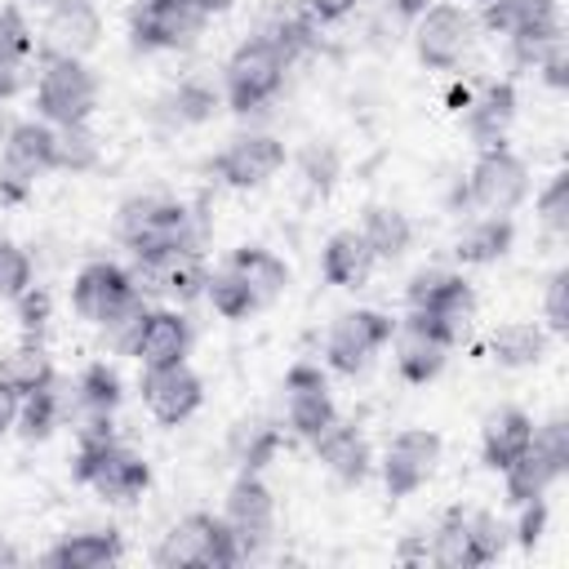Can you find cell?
Returning <instances> with one entry per match:
<instances>
[{"label": "cell", "mask_w": 569, "mask_h": 569, "mask_svg": "<svg viewBox=\"0 0 569 569\" xmlns=\"http://www.w3.org/2000/svg\"><path fill=\"white\" fill-rule=\"evenodd\" d=\"M116 236L133 249V258H156L169 249H196V213L182 200L133 196L116 213Z\"/></svg>", "instance_id": "cell-1"}, {"label": "cell", "mask_w": 569, "mask_h": 569, "mask_svg": "<svg viewBox=\"0 0 569 569\" xmlns=\"http://www.w3.org/2000/svg\"><path fill=\"white\" fill-rule=\"evenodd\" d=\"M284 53L267 40V36H249L231 49L227 67H222V102L236 111V116H249L258 111L262 102H271L284 84Z\"/></svg>", "instance_id": "cell-2"}, {"label": "cell", "mask_w": 569, "mask_h": 569, "mask_svg": "<svg viewBox=\"0 0 569 569\" xmlns=\"http://www.w3.org/2000/svg\"><path fill=\"white\" fill-rule=\"evenodd\" d=\"M98 107V76L89 71L84 58H62V53H40L36 71V111L40 120L58 124H84Z\"/></svg>", "instance_id": "cell-3"}, {"label": "cell", "mask_w": 569, "mask_h": 569, "mask_svg": "<svg viewBox=\"0 0 569 569\" xmlns=\"http://www.w3.org/2000/svg\"><path fill=\"white\" fill-rule=\"evenodd\" d=\"M240 560L244 556H240L236 533L227 529L222 516H209V511L182 516L156 547V565L164 569H227Z\"/></svg>", "instance_id": "cell-4"}, {"label": "cell", "mask_w": 569, "mask_h": 569, "mask_svg": "<svg viewBox=\"0 0 569 569\" xmlns=\"http://www.w3.org/2000/svg\"><path fill=\"white\" fill-rule=\"evenodd\" d=\"M76 480L89 485L107 502H133V498L147 493L151 467H147V458L138 449H129L120 440H102V445H80Z\"/></svg>", "instance_id": "cell-5"}, {"label": "cell", "mask_w": 569, "mask_h": 569, "mask_svg": "<svg viewBox=\"0 0 569 569\" xmlns=\"http://www.w3.org/2000/svg\"><path fill=\"white\" fill-rule=\"evenodd\" d=\"M53 169V124L18 120L0 142V204L22 200L40 173Z\"/></svg>", "instance_id": "cell-6"}, {"label": "cell", "mask_w": 569, "mask_h": 569, "mask_svg": "<svg viewBox=\"0 0 569 569\" xmlns=\"http://www.w3.org/2000/svg\"><path fill=\"white\" fill-rule=\"evenodd\" d=\"M209 13L196 0H133L129 36L138 49H191L204 36Z\"/></svg>", "instance_id": "cell-7"}, {"label": "cell", "mask_w": 569, "mask_h": 569, "mask_svg": "<svg viewBox=\"0 0 569 569\" xmlns=\"http://www.w3.org/2000/svg\"><path fill=\"white\" fill-rule=\"evenodd\" d=\"M525 196H529V164L502 142L485 147L467 173V200L480 213H511L520 209Z\"/></svg>", "instance_id": "cell-8"}, {"label": "cell", "mask_w": 569, "mask_h": 569, "mask_svg": "<svg viewBox=\"0 0 569 569\" xmlns=\"http://www.w3.org/2000/svg\"><path fill=\"white\" fill-rule=\"evenodd\" d=\"M396 333V320L378 307H356V311H342L333 325H329V338H325V360L333 373H360Z\"/></svg>", "instance_id": "cell-9"}, {"label": "cell", "mask_w": 569, "mask_h": 569, "mask_svg": "<svg viewBox=\"0 0 569 569\" xmlns=\"http://www.w3.org/2000/svg\"><path fill=\"white\" fill-rule=\"evenodd\" d=\"M440 453H445V440H440L436 431H427V427H405V431H396V436L387 440V449H382V485H387V493H391V498L418 493V489L436 476Z\"/></svg>", "instance_id": "cell-10"}, {"label": "cell", "mask_w": 569, "mask_h": 569, "mask_svg": "<svg viewBox=\"0 0 569 569\" xmlns=\"http://www.w3.org/2000/svg\"><path fill=\"white\" fill-rule=\"evenodd\" d=\"M222 520H227V529L236 533L240 556H244V560L258 556V551L271 542V533H276V493H271V485H267L258 471H244V476L227 489Z\"/></svg>", "instance_id": "cell-11"}, {"label": "cell", "mask_w": 569, "mask_h": 569, "mask_svg": "<svg viewBox=\"0 0 569 569\" xmlns=\"http://www.w3.org/2000/svg\"><path fill=\"white\" fill-rule=\"evenodd\" d=\"M418 62L431 71H453L471 49V13L458 4H427L413 18Z\"/></svg>", "instance_id": "cell-12"}, {"label": "cell", "mask_w": 569, "mask_h": 569, "mask_svg": "<svg viewBox=\"0 0 569 569\" xmlns=\"http://www.w3.org/2000/svg\"><path fill=\"white\" fill-rule=\"evenodd\" d=\"M284 160H289V151H284L280 138H271V133H240V138H231L213 156V173L227 187H236V191H253V187H267L284 169Z\"/></svg>", "instance_id": "cell-13"}, {"label": "cell", "mask_w": 569, "mask_h": 569, "mask_svg": "<svg viewBox=\"0 0 569 569\" xmlns=\"http://www.w3.org/2000/svg\"><path fill=\"white\" fill-rule=\"evenodd\" d=\"M138 293L142 298H178V302H191L204 293L209 284V267L200 258V249H169V253H156V258H138V267L129 271Z\"/></svg>", "instance_id": "cell-14"}, {"label": "cell", "mask_w": 569, "mask_h": 569, "mask_svg": "<svg viewBox=\"0 0 569 569\" xmlns=\"http://www.w3.org/2000/svg\"><path fill=\"white\" fill-rule=\"evenodd\" d=\"M200 400H204V382L187 360L160 365V369H142V405L160 427L187 422L200 409Z\"/></svg>", "instance_id": "cell-15"}, {"label": "cell", "mask_w": 569, "mask_h": 569, "mask_svg": "<svg viewBox=\"0 0 569 569\" xmlns=\"http://www.w3.org/2000/svg\"><path fill=\"white\" fill-rule=\"evenodd\" d=\"M129 298H138V284H133V276L124 271V267H116V262H84L80 271H76V280H71V307H76V316L80 320H89V325H107Z\"/></svg>", "instance_id": "cell-16"}, {"label": "cell", "mask_w": 569, "mask_h": 569, "mask_svg": "<svg viewBox=\"0 0 569 569\" xmlns=\"http://www.w3.org/2000/svg\"><path fill=\"white\" fill-rule=\"evenodd\" d=\"M333 418H338V409H333V396H329V382H325L320 365L298 360L284 373V422H289V431L302 436V440H311Z\"/></svg>", "instance_id": "cell-17"}, {"label": "cell", "mask_w": 569, "mask_h": 569, "mask_svg": "<svg viewBox=\"0 0 569 569\" xmlns=\"http://www.w3.org/2000/svg\"><path fill=\"white\" fill-rule=\"evenodd\" d=\"M187 351H191V320L173 307H147V316L129 338V356L142 369H160L187 360Z\"/></svg>", "instance_id": "cell-18"}, {"label": "cell", "mask_w": 569, "mask_h": 569, "mask_svg": "<svg viewBox=\"0 0 569 569\" xmlns=\"http://www.w3.org/2000/svg\"><path fill=\"white\" fill-rule=\"evenodd\" d=\"M391 342H396V369L413 387H427L431 378H440V369H445V360L453 351L418 311H409L405 320H396Z\"/></svg>", "instance_id": "cell-19"}, {"label": "cell", "mask_w": 569, "mask_h": 569, "mask_svg": "<svg viewBox=\"0 0 569 569\" xmlns=\"http://www.w3.org/2000/svg\"><path fill=\"white\" fill-rule=\"evenodd\" d=\"M102 40V13L93 0H58L44 9V44L40 53H62V58H84Z\"/></svg>", "instance_id": "cell-20"}, {"label": "cell", "mask_w": 569, "mask_h": 569, "mask_svg": "<svg viewBox=\"0 0 569 569\" xmlns=\"http://www.w3.org/2000/svg\"><path fill=\"white\" fill-rule=\"evenodd\" d=\"M409 311H418L449 347H458V342H467V333H471V325H476V311H480V298H476V289L453 271L422 307H409Z\"/></svg>", "instance_id": "cell-21"}, {"label": "cell", "mask_w": 569, "mask_h": 569, "mask_svg": "<svg viewBox=\"0 0 569 569\" xmlns=\"http://www.w3.org/2000/svg\"><path fill=\"white\" fill-rule=\"evenodd\" d=\"M311 445H316V458L325 462V471L338 476L342 485H365V480H369V471H373V449H369V440H365L351 422L333 418L320 436H311Z\"/></svg>", "instance_id": "cell-22"}, {"label": "cell", "mask_w": 569, "mask_h": 569, "mask_svg": "<svg viewBox=\"0 0 569 569\" xmlns=\"http://www.w3.org/2000/svg\"><path fill=\"white\" fill-rule=\"evenodd\" d=\"M529 445H533V418L520 405H498V409L485 413V427H480V458H485V467L502 471Z\"/></svg>", "instance_id": "cell-23"}, {"label": "cell", "mask_w": 569, "mask_h": 569, "mask_svg": "<svg viewBox=\"0 0 569 569\" xmlns=\"http://www.w3.org/2000/svg\"><path fill=\"white\" fill-rule=\"evenodd\" d=\"M462 111H467V129H471V138H476L480 147L502 142L507 129H511V120H516V89H511V80H489V84H480L476 93H467Z\"/></svg>", "instance_id": "cell-24"}, {"label": "cell", "mask_w": 569, "mask_h": 569, "mask_svg": "<svg viewBox=\"0 0 569 569\" xmlns=\"http://www.w3.org/2000/svg\"><path fill=\"white\" fill-rule=\"evenodd\" d=\"M373 267H378V258H373V249L365 244V236L356 227L333 231L320 249V276L333 289H360L373 276Z\"/></svg>", "instance_id": "cell-25"}, {"label": "cell", "mask_w": 569, "mask_h": 569, "mask_svg": "<svg viewBox=\"0 0 569 569\" xmlns=\"http://www.w3.org/2000/svg\"><path fill=\"white\" fill-rule=\"evenodd\" d=\"M124 556V538L116 529H80V533H67L62 542H53L44 551V565L53 569H107V565H120Z\"/></svg>", "instance_id": "cell-26"}, {"label": "cell", "mask_w": 569, "mask_h": 569, "mask_svg": "<svg viewBox=\"0 0 569 569\" xmlns=\"http://www.w3.org/2000/svg\"><path fill=\"white\" fill-rule=\"evenodd\" d=\"M227 271L253 293L258 307H271V302L289 289V267H284L271 249H262V244H240V249L227 258Z\"/></svg>", "instance_id": "cell-27"}, {"label": "cell", "mask_w": 569, "mask_h": 569, "mask_svg": "<svg viewBox=\"0 0 569 569\" xmlns=\"http://www.w3.org/2000/svg\"><path fill=\"white\" fill-rule=\"evenodd\" d=\"M511 244H516V222H511V213H485V218H476L471 227L458 231L453 258H458L462 267H489V262H498Z\"/></svg>", "instance_id": "cell-28"}, {"label": "cell", "mask_w": 569, "mask_h": 569, "mask_svg": "<svg viewBox=\"0 0 569 569\" xmlns=\"http://www.w3.org/2000/svg\"><path fill=\"white\" fill-rule=\"evenodd\" d=\"M71 400H76V382L62 387L58 378H53L49 387L22 396V405H18V436H22V440H49V436L67 422Z\"/></svg>", "instance_id": "cell-29"}, {"label": "cell", "mask_w": 569, "mask_h": 569, "mask_svg": "<svg viewBox=\"0 0 569 569\" xmlns=\"http://www.w3.org/2000/svg\"><path fill=\"white\" fill-rule=\"evenodd\" d=\"M480 22H485V31L511 40V36H520V31L556 27V22H560V4H556V0H485Z\"/></svg>", "instance_id": "cell-30"}, {"label": "cell", "mask_w": 569, "mask_h": 569, "mask_svg": "<svg viewBox=\"0 0 569 569\" xmlns=\"http://www.w3.org/2000/svg\"><path fill=\"white\" fill-rule=\"evenodd\" d=\"M489 356L502 369H529L547 356V329L533 320H507L489 333Z\"/></svg>", "instance_id": "cell-31"}, {"label": "cell", "mask_w": 569, "mask_h": 569, "mask_svg": "<svg viewBox=\"0 0 569 569\" xmlns=\"http://www.w3.org/2000/svg\"><path fill=\"white\" fill-rule=\"evenodd\" d=\"M53 378H58L53 373V360H49L44 342H36V338H22V342H13L0 356V382H9L18 396H31V391L49 387Z\"/></svg>", "instance_id": "cell-32"}, {"label": "cell", "mask_w": 569, "mask_h": 569, "mask_svg": "<svg viewBox=\"0 0 569 569\" xmlns=\"http://www.w3.org/2000/svg\"><path fill=\"white\" fill-rule=\"evenodd\" d=\"M356 231L365 236V244L373 249V258H400L413 244V222L396 204H369Z\"/></svg>", "instance_id": "cell-33"}, {"label": "cell", "mask_w": 569, "mask_h": 569, "mask_svg": "<svg viewBox=\"0 0 569 569\" xmlns=\"http://www.w3.org/2000/svg\"><path fill=\"white\" fill-rule=\"evenodd\" d=\"M560 480V471L529 445L520 458H511L502 467V489H507V502L520 507V502H533V498H547V489Z\"/></svg>", "instance_id": "cell-34"}, {"label": "cell", "mask_w": 569, "mask_h": 569, "mask_svg": "<svg viewBox=\"0 0 569 569\" xmlns=\"http://www.w3.org/2000/svg\"><path fill=\"white\" fill-rule=\"evenodd\" d=\"M160 107L169 111L173 124H204V120L218 116V107H222V89L209 84V80H200V76H187V80H178V84L164 93Z\"/></svg>", "instance_id": "cell-35"}, {"label": "cell", "mask_w": 569, "mask_h": 569, "mask_svg": "<svg viewBox=\"0 0 569 569\" xmlns=\"http://www.w3.org/2000/svg\"><path fill=\"white\" fill-rule=\"evenodd\" d=\"M102 160V142L98 133L84 124H58L53 129V169L62 173H89Z\"/></svg>", "instance_id": "cell-36"}, {"label": "cell", "mask_w": 569, "mask_h": 569, "mask_svg": "<svg viewBox=\"0 0 569 569\" xmlns=\"http://www.w3.org/2000/svg\"><path fill=\"white\" fill-rule=\"evenodd\" d=\"M427 560H436L440 569H471V551H467V511L453 507L445 511V520L436 525L431 542H427Z\"/></svg>", "instance_id": "cell-37"}, {"label": "cell", "mask_w": 569, "mask_h": 569, "mask_svg": "<svg viewBox=\"0 0 569 569\" xmlns=\"http://www.w3.org/2000/svg\"><path fill=\"white\" fill-rule=\"evenodd\" d=\"M511 542V525L498 520L493 511H467V551H471V569L493 565Z\"/></svg>", "instance_id": "cell-38"}, {"label": "cell", "mask_w": 569, "mask_h": 569, "mask_svg": "<svg viewBox=\"0 0 569 569\" xmlns=\"http://www.w3.org/2000/svg\"><path fill=\"white\" fill-rule=\"evenodd\" d=\"M120 400H124V387H120V373H116L107 360H93V365L76 378V400H71V405L116 413V409H120Z\"/></svg>", "instance_id": "cell-39"}, {"label": "cell", "mask_w": 569, "mask_h": 569, "mask_svg": "<svg viewBox=\"0 0 569 569\" xmlns=\"http://www.w3.org/2000/svg\"><path fill=\"white\" fill-rule=\"evenodd\" d=\"M204 298L213 302V311L222 316V320H249L253 311H262L258 302H253V293L222 267V271H209V284H204Z\"/></svg>", "instance_id": "cell-40"}, {"label": "cell", "mask_w": 569, "mask_h": 569, "mask_svg": "<svg viewBox=\"0 0 569 569\" xmlns=\"http://www.w3.org/2000/svg\"><path fill=\"white\" fill-rule=\"evenodd\" d=\"M36 284V267H31V253L13 240L0 236V302H13L22 289Z\"/></svg>", "instance_id": "cell-41"}, {"label": "cell", "mask_w": 569, "mask_h": 569, "mask_svg": "<svg viewBox=\"0 0 569 569\" xmlns=\"http://www.w3.org/2000/svg\"><path fill=\"white\" fill-rule=\"evenodd\" d=\"M538 218H542V227L556 231V236L569 231V173H565V169L538 191Z\"/></svg>", "instance_id": "cell-42"}, {"label": "cell", "mask_w": 569, "mask_h": 569, "mask_svg": "<svg viewBox=\"0 0 569 569\" xmlns=\"http://www.w3.org/2000/svg\"><path fill=\"white\" fill-rule=\"evenodd\" d=\"M13 307H18V325H22V338H44V329H49V316H53V298H49V289H40V284H31V289H22L18 298H13Z\"/></svg>", "instance_id": "cell-43"}, {"label": "cell", "mask_w": 569, "mask_h": 569, "mask_svg": "<svg viewBox=\"0 0 569 569\" xmlns=\"http://www.w3.org/2000/svg\"><path fill=\"white\" fill-rule=\"evenodd\" d=\"M542 320L547 333H569V267H556L547 276V293H542Z\"/></svg>", "instance_id": "cell-44"}, {"label": "cell", "mask_w": 569, "mask_h": 569, "mask_svg": "<svg viewBox=\"0 0 569 569\" xmlns=\"http://www.w3.org/2000/svg\"><path fill=\"white\" fill-rule=\"evenodd\" d=\"M533 449L565 476V471H569V422L556 413V418H547L542 427H533Z\"/></svg>", "instance_id": "cell-45"}, {"label": "cell", "mask_w": 569, "mask_h": 569, "mask_svg": "<svg viewBox=\"0 0 569 569\" xmlns=\"http://www.w3.org/2000/svg\"><path fill=\"white\" fill-rule=\"evenodd\" d=\"M542 533H547V498L520 502V516H516V525H511V538H516L525 551H533V547L542 542Z\"/></svg>", "instance_id": "cell-46"}, {"label": "cell", "mask_w": 569, "mask_h": 569, "mask_svg": "<svg viewBox=\"0 0 569 569\" xmlns=\"http://www.w3.org/2000/svg\"><path fill=\"white\" fill-rule=\"evenodd\" d=\"M556 36H565L560 22H556V27H538V31H520V36H511L507 44H511V58H516L520 67H538V58L547 53V44H551Z\"/></svg>", "instance_id": "cell-47"}, {"label": "cell", "mask_w": 569, "mask_h": 569, "mask_svg": "<svg viewBox=\"0 0 569 569\" xmlns=\"http://www.w3.org/2000/svg\"><path fill=\"white\" fill-rule=\"evenodd\" d=\"M302 173H307V182L325 196V191L333 187V173H338V151H333V147H307V156H302Z\"/></svg>", "instance_id": "cell-48"}, {"label": "cell", "mask_w": 569, "mask_h": 569, "mask_svg": "<svg viewBox=\"0 0 569 569\" xmlns=\"http://www.w3.org/2000/svg\"><path fill=\"white\" fill-rule=\"evenodd\" d=\"M533 71H542V80H547L551 89H565V84H569V40L556 36V40L547 44V53L538 58Z\"/></svg>", "instance_id": "cell-49"}, {"label": "cell", "mask_w": 569, "mask_h": 569, "mask_svg": "<svg viewBox=\"0 0 569 569\" xmlns=\"http://www.w3.org/2000/svg\"><path fill=\"white\" fill-rule=\"evenodd\" d=\"M449 276H453L449 267H422V271H413V276H409V289H405L409 307H422V302H427V298H431Z\"/></svg>", "instance_id": "cell-50"}, {"label": "cell", "mask_w": 569, "mask_h": 569, "mask_svg": "<svg viewBox=\"0 0 569 569\" xmlns=\"http://www.w3.org/2000/svg\"><path fill=\"white\" fill-rule=\"evenodd\" d=\"M307 4V18H316V22H342L360 0H302Z\"/></svg>", "instance_id": "cell-51"}, {"label": "cell", "mask_w": 569, "mask_h": 569, "mask_svg": "<svg viewBox=\"0 0 569 569\" xmlns=\"http://www.w3.org/2000/svg\"><path fill=\"white\" fill-rule=\"evenodd\" d=\"M18 405H22V396L9 382H0V436H9L18 427Z\"/></svg>", "instance_id": "cell-52"}, {"label": "cell", "mask_w": 569, "mask_h": 569, "mask_svg": "<svg viewBox=\"0 0 569 569\" xmlns=\"http://www.w3.org/2000/svg\"><path fill=\"white\" fill-rule=\"evenodd\" d=\"M427 4H431V0H396V9H400L405 18H418V13L427 9Z\"/></svg>", "instance_id": "cell-53"}, {"label": "cell", "mask_w": 569, "mask_h": 569, "mask_svg": "<svg viewBox=\"0 0 569 569\" xmlns=\"http://www.w3.org/2000/svg\"><path fill=\"white\" fill-rule=\"evenodd\" d=\"M196 4H200L209 18H213V13H227V9H236V0H196Z\"/></svg>", "instance_id": "cell-54"}, {"label": "cell", "mask_w": 569, "mask_h": 569, "mask_svg": "<svg viewBox=\"0 0 569 569\" xmlns=\"http://www.w3.org/2000/svg\"><path fill=\"white\" fill-rule=\"evenodd\" d=\"M0 565H18V551H13L4 538H0Z\"/></svg>", "instance_id": "cell-55"}, {"label": "cell", "mask_w": 569, "mask_h": 569, "mask_svg": "<svg viewBox=\"0 0 569 569\" xmlns=\"http://www.w3.org/2000/svg\"><path fill=\"white\" fill-rule=\"evenodd\" d=\"M22 4H31V9H53L58 0H22Z\"/></svg>", "instance_id": "cell-56"}, {"label": "cell", "mask_w": 569, "mask_h": 569, "mask_svg": "<svg viewBox=\"0 0 569 569\" xmlns=\"http://www.w3.org/2000/svg\"><path fill=\"white\" fill-rule=\"evenodd\" d=\"M4 133H9V120H4V107H0V142H4Z\"/></svg>", "instance_id": "cell-57"}, {"label": "cell", "mask_w": 569, "mask_h": 569, "mask_svg": "<svg viewBox=\"0 0 569 569\" xmlns=\"http://www.w3.org/2000/svg\"><path fill=\"white\" fill-rule=\"evenodd\" d=\"M476 4H485V0H476Z\"/></svg>", "instance_id": "cell-58"}]
</instances>
